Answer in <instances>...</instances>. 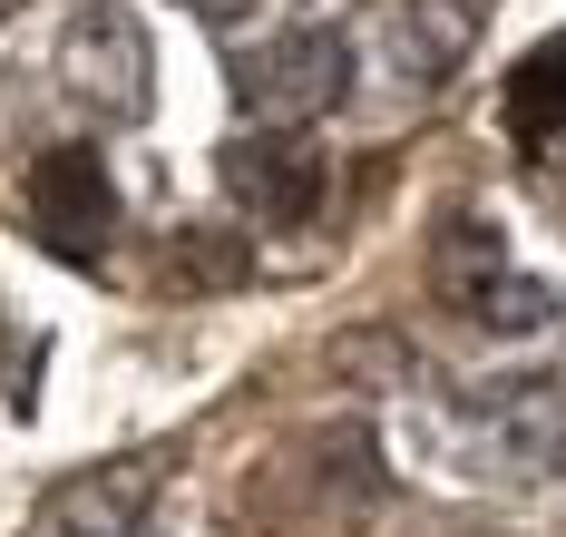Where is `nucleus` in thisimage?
<instances>
[{
  "instance_id": "1",
  "label": "nucleus",
  "mask_w": 566,
  "mask_h": 537,
  "mask_svg": "<svg viewBox=\"0 0 566 537\" xmlns=\"http://www.w3.org/2000/svg\"><path fill=\"white\" fill-rule=\"evenodd\" d=\"M226 69L254 127H313L352 88V30H274V40H244Z\"/></svg>"
},
{
  "instance_id": "2",
  "label": "nucleus",
  "mask_w": 566,
  "mask_h": 537,
  "mask_svg": "<svg viewBox=\"0 0 566 537\" xmlns=\"http://www.w3.org/2000/svg\"><path fill=\"white\" fill-rule=\"evenodd\" d=\"M479 20H489V0H381L361 30H352V50H371V60L391 69V88H440L459 78V60L479 50Z\"/></svg>"
},
{
  "instance_id": "3",
  "label": "nucleus",
  "mask_w": 566,
  "mask_h": 537,
  "mask_svg": "<svg viewBox=\"0 0 566 537\" xmlns=\"http://www.w3.org/2000/svg\"><path fill=\"white\" fill-rule=\"evenodd\" d=\"M469 440H479V470H499V478H557L566 470V391L557 381H489L469 401Z\"/></svg>"
},
{
  "instance_id": "4",
  "label": "nucleus",
  "mask_w": 566,
  "mask_h": 537,
  "mask_svg": "<svg viewBox=\"0 0 566 537\" xmlns=\"http://www.w3.org/2000/svg\"><path fill=\"white\" fill-rule=\"evenodd\" d=\"M30 235L50 244L59 264H108V244H117V186H108V167H98L88 147L40 157V177H30Z\"/></svg>"
},
{
  "instance_id": "5",
  "label": "nucleus",
  "mask_w": 566,
  "mask_h": 537,
  "mask_svg": "<svg viewBox=\"0 0 566 537\" xmlns=\"http://www.w3.org/2000/svg\"><path fill=\"white\" fill-rule=\"evenodd\" d=\"M59 78L98 108V118H137L147 108V30H137V10H78L69 20V50H59Z\"/></svg>"
},
{
  "instance_id": "6",
  "label": "nucleus",
  "mask_w": 566,
  "mask_h": 537,
  "mask_svg": "<svg viewBox=\"0 0 566 537\" xmlns=\"http://www.w3.org/2000/svg\"><path fill=\"white\" fill-rule=\"evenodd\" d=\"M216 177L244 215H264V225H303L313 206H323V157H313V137L303 127H264V137H234L226 157H216Z\"/></svg>"
},
{
  "instance_id": "7",
  "label": "nucleus",
  "mask_w": 566,
  "mask_h": 537,
  "mask_svg": "<svg viewBox=\"0 0 566 537\" xmlns=\"http://www.w3.org/2000/svg\"><path fill=\"white\" fill-rule=\"evenodd\" d=\"M157 478H167V450H147V460H98V470H78L50 498V528L59 537H137Z\"/></svg>"
},
{
  "instance_id": "8",
  "label": "nucleus",
  "mask_w": 566,
  "mask_h": 537,
  "mask_svg": "<svg viewBox=\"0 0 566 537\" xmlns=\"http://www.w3.org/2000/svg\"><path fill=\"white\" fill-rule=\"evenodd\" d=\"M499 118H509L517 157H566V30H557V40H537V50L517 60Z\"/></svg>"
},
{
  "instance_id": "9",
  "label": "nucleus",
  "mask_w": 566,
  "mask_h": 537,
  "mask_svg": "<svg viewBox=\"0 0 566 537\" xmlns=\"http://www.w3.org/2000/svg\"><path fill=\"white\" fill-rule=\"evenodd\" d=\"M459 313H479L489 333H547V323H557V294H547L537 274H517V264H489V274L459 294Z\"/></svg>"
},
{
  "instance_id": "10",
  "label": "nucleus",
  "mask_w": 566,
  "mask_h": 537,
  "mask_svg": "<svg viewBox=\"0 0 566 537\" xmlns=\"http://www.w3.org/2000/svg\"><path fill=\"white\" fill-rule=\"evenodd\" d=\"M186 10H206V20H234V10H244V0H186Z\"/></svg>"
}]
</instances>
